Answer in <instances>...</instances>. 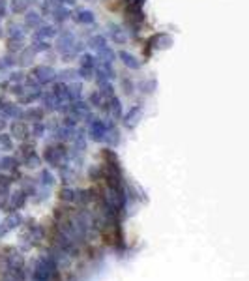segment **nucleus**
Listing matches in <instances>:
<instances>
[{"label": "nucleus", "instance_id": "f257e3e1", "mask_svg": "<svg viewBox=\"0 0 249 281\" xmlns=\"http://www.w3.org/2000/svg\"><path fill=\"white\" fill-rule=\"evenodd\" d=\"M41 161H45L47 165H51V167H62L66 161H68V146H66V142H53V144H49L45 146L43 150V156H41Z\"/></svg>", "mask_w": 249, "mask_h": 281}, {"label": "nucleus", "instance_id": "f03ea898", "mask_svg": "<svg viewBox=\"0 0 249 281\" xmlns=\"http://www.w3.org/2000/svg\"><path fill=\"white\" fill-rule=\"evenodd\" d=\"M27 77L32 83H36L37 86H45V84H51V83H55V81H58V79H56V70L49 64L32 66Z\"/></svg>", "mask_w": 249, "mask_h": 281}, {"label": "nucleus", "instance_id": "7ed1b4c3", "mask_svg": "<svg viewBox=\"0 0 249 281\" xmlns=\"http://www.w3.org/2000/svg\"><path fill=\"white\" fill-rule=\"evenodd\" d=\"M175 45V37L167 32H156L146 39V51L142 49V53H146V56L152 55V51H167Z\"/></svg>", "mask_w": 249, "mask_h": 281}, {"label": "nucleus", "instance_id": "20e7f679", "mask_svg": "<svg viewBox=\"0 0 249 281\" xmlns=\"http://www.w3.org/2000/svg\"><path fill=\"white\" fill-rule=\"evenodd\" d=\"M77 41V36H75V32H71V30H68V28H60L58 30V36L55 37V51L58 53V55H64V53H68L71 47H73V43Z\"/></svg>", "mask_w": 249, "mask_h": 281}, {"label": "nucleus", "instance_id": "39448f33", "mask_svg": "<svg viewBox=\"0 0 249 281\" xmlns=\"http://www.w3.org/2000/svg\"><path fill=\"white\" fill-rule=\"evenodd\" d=\"M107 131H109V124L103 118H94L90 124H88V130H86V135L94 140V142H105V137H107Z\"/></svg>", "mask_w": 249, "mask_h": 281}, {"label": "nucleus", "instance_id": "423d86ee", "mask_svg": "<svg viewBox=\"0 0 249 281\" xmlns=\"http://www.w3.org/2000/svg\"><path fill=\"white\" fill-rule=\"evenodd\" d=\"M102 111L107 114V120L118 122L122 118V114H124V111H122L120 98H118L116 94H114V96H111V98H107V100H105V103H103Z\"/></svg>", "mask_w": 249, "mask_h": 281}, {"label": "nucleus", "instance_id": "0eeeda50", "mask_svg": "<svg viewBox=\"0 0 249 281\" xmlns=\"http://www.w3.org/2000/svg\"><path fill=\"white\" fill-rule=\"evenodd\" d=\"M56 262L53 257H43L36 262V270H34V280L36 281H49L53 276Z\"/></svg>", "mask_w": 249, "mask_h": 281}, {"label": "nucleus", "instance_id": "6e6552de", "mask_svg": "<svg viewBox=\"0 0 249 281\" xmlns=\"http://www.w3.org/2000/svg\"><path fill=\"white\" fill-rule=\"evenodd\" d=\"M142 111H144V107L141 105V103H135V105H131L128 111L122 114V124H124V128L126 130H135L139 126V122L142 118Z\"/></svg>", "mask_w": 249, "mask_h": 281}, {"label": "nucleus", "instance_id": "1a4fd4ad", "mask_svg": "<svg viewBox=\"0 0 249 281\" xmlns=\"http://www.w3.org/2000/svg\"><path fill=\"white\" fill-rule=\"evenodd\" d=\"M71 21L75 25H81V27H90L96 23V15H94L92 9L83 8V6H75L71 11Z\"/></svg>", "mask_w": 249, "mask_h": 281}, {"label": "nucleus", "instance_id": "9d476101", "mask_svg": "<svg viewBox=\"0 0 249 281\" xmlns=\"http://www.w3.org/2000/svg\"><path fill=\"white\" fill-rule=\"evenodd\" d=\"M124 19H126V25L129 28H141V25L146 21V15H144V9L142 8H131V6H126L124 9Z\"/></svg>", "mask_w": 249, "mask_h": 281}, {"label": "nucleus", "instance_id": "9b49d317", "mask_svg": "<svg viewBox=\"0 0 249 281\" xmlns=\"http://www.w3.org/2000/svg\"><path fill=\"white\" fill-rule=\"evenodd\" d=\"M107 39H111L114 45H126L128 43V30H124L120 25H116V23H109L107 25Z\"/></svg>", "mask_w": 249, "mask_h": 281}, {"label": "nucleus", "instance_id": "f8f14e48", "mask_svg": "<svg viewBox=\"0 0 249 281\" xmlns=\"http://www.w3.org/2000/svg\"><path fill=\"white\" fill-rule=\"evenodd\" d=\"M47 112L41 109V105L37 107V105H28L27 109L23 111L21 109V114H19V120H25L28 124H34V122H41L45 118Z\"/></svg>", "mask_w": 249, "mask_h": 281}, {"label": "nucleus", "instance_id": "ddd939ff", "mask_svg": "<svg viewBox=\"0 0 249 281\" xmlns=\"http://www.w3.org/2000/svg\"><path fill=\"white\" fill-rule=\"evenodd\" d=\"M9 135L13 139L27 140L30 137V124L25 120H11L9 122Z\"/></svg>", "mask_w": 249, "mask_h": 281}, {"label": "nucleus", "instance_id": "4468645a", "mask_svg": "<svg viewBox=\"0 0 249 281\" xmlns=\"http://www.w3.org/2000/svg\"><path fill=\"white\" fill-rule=\"evenodd\" d=\"M58 30L60 28L56 27V25H49V23H43V25H39L37 28H34V32H32V37H37V39H53V37L58 36Z\"/></svg>", "mask_w": 249, "mask_h": 281}, {"label": "nucleus", "instance_id": "2eb2a0df", "mask_svg": "<svg viewBox=\"0 0 249 281\" xmlns=\"http://www.w3.org/2000/svg\"><path fill=\"white\" fill-rule=\"evenodd\" d=\"M39 102H41V109H43L45 112H58L60 111V107H62V102H60L58 98H55L51 92L41 94Z\"/></svg>", "mask_w": 249, "mask_h": 281}, {"label": "nucleus", "instance_id": "dca6fc26", "mask_svg": "<svg viewBox=\"0 0 249 281\" xmlns=\"http://www.w3.org/2000/svg\"><path fill=\"white\" fill-rule=\"evenodd\" d=\"M49 17L53 19V25H56V27H62V25H66V23L71 19V9L64 8V6H58V8L51 9Z\"/></svg>", "mask_w": 249, "mask_h": 281}, {"label": "nucleus", "instance_id": "f3484780", "mask_svg": "<svg viewBox=\"0 0 249 281\" xmlns=\"http://www.w3.org/2000/svg\"><path fill=\"white\" fill-rule=\"evenodd\" d=\"M21 114V107L15 102H4V105L0 107V116L4 120H19Z\"/></svg>", "mask_w": 249, "mask_h": 281}, {"label": "nucleus", "instance_id": "a211bd4d", "mask_svg": "<svg viewBox=\"0 0 249 281\" xmlns=\"http://www.w3.org/2000/svg\"><path fill=\"white\" fill-rule=\"evenodd\" d=\"M23 15H25V23H23V27L30 28V30H34V28H37L39 25H43V23H45V21H43V15H41L39 11H36V9H27Z\"/></svg>", "mask_w": 249, "mask_h": 281}, {"label": "nucleus", "instance_id": "6ab92c4d", "mask_svg": "<svg viewBox=\"0 0 249 281\" xmlns=\"http://www.w3.org/2000/svg\"><path fill=\"white\" fill-rule=\"evenodd\" d=\"M34 58H36V53L27 45V47H23V49L17 53V60H15V64L21 66V68H32V66H34Z\"/></svg>", "mask_w": 249, "mask_h": 281}, {"label": "nucleus", "instance_id": "aec40b11", "mask_svg": "<svg viewBox=\"0 0 249 281\" xmlns=\"http://www.w3.org/2000/svg\"><path fill=\"white\" fill-rule=\"evenodd\" d=\"M116 58H118L128 70H131V71H139V70H141V60H137V56L128 53V51H118V53H116Z\"/></svg>", "mask_w": 249, "mask_h": 281}, {"label": "nucleus", "instance_id": "412c9836", "mask_svg": "<svg viewBox=\"0 0 249 281\" xmlns=\"http://www.w3.org/2000/svg\"><path fill=\"white\" fill-rule=\"evenodd\" d=\"M4 34L8 36V39H19V41H25V39H27V28L23 27L21 23H9Z\"/></svg>", "mask_w": 249, "mask_h": 281}, {"label": "nucleus", "instance_id": "4be33fe9", "mask_svg": "<svg viewBox=\"0 0 249 281\" xmlns=\"http://www.w3.org/2000/svg\"><path fill=\"white\" fill-rule=\"evenodd\" d=\"M41 94H43V90H41V86H36V88H32V90H28V92H25L23 96H19L17 98V105H32V103L39 102V98H41Z\"/></svg>", "mask_w": 249, "mask_h": 281}, {"label": "nucleus", "instance_id": "5701e85b", "mask_svg": "<svg viewBox=\"0 0 249 281\" xmlns=\"http://www.w3.org/2000/svg\"><path fill=\"white\" fill-rule=\"evenodd\" d=\"M19 167H21V161L15 156H4V158H0V171H4L8 175H15L19 171Z\"/></svg>", "mask_w": 249, "mask_h": 281}, {"label": "nucleus", "instance_id": "b1692460", "mask_svg": "<svg viewBox=\"0 0 249 281\" xmlns=\"http://www.w3.org/2000/svg\"><path fill=\"white\" fill-rule=\"evenodd\" d=\"M107 36L105 34H100V32H96V34H90L88 36V39H86V47H90L92 51H102V49H105L107 47Z\"/></svg>", "mask_w": 249, "mask_h": 281}, {"label": "nucleus", "instance_id": "393cba45", "mask_svg": "<svg viewBox=\"0 0 249 281\" xmlns=\"http://www.w3.org/2000/svg\"><path fill=\"white\" fill-rule=\"evenodd\" d=\"M27 199H28L27 193H25L23 189H17V191H13V193L8 197V208L19 210V208H23V206L27 205Z\"/></svg>", "mask_w": 249, "mask_h": 281}, {"label": "nucleus", "instance_id": "a878e982", "mask_svg": "<svg viewBox=\"0 0 249 281\" xmlns=\"http://www.w3.org/2000/svg\"><path fill=\"white\" fill-rule=\"evenodd\" d=\"M109 124V131H107V137H105V142L109 144V148H114L120 144V130L116 128V122H107Z\"/></svg>", "mask_w": 249, "mask_h": 281}, {"label": "nucleus", "instance_id": "bb28decb", "mask_svg": "<svg viewBox=\"0 0 249 281\" xmlns=\"http://www.w3.org/2000/svg\"><path fill=\"white\" fill-rule=\"evenodd\" d=\"M30 49L36 53V55H43V53H49L53 49V43L47 41V39H37V37H32L30 39Z\"/></svg>", "mask_w": 249, "mask_h": 281}, {"label": "nucleus", "instance_id": "cd10ccee", "mask_svg": "<svg viewBox=\"0 0 249 281\" xmlns=\"http://www.w3.org/2000/svg\"><path fill=\"white\" fill-rule=\"evenodd\" d=\"M84 41H81V39H77L73 43V47L68 51V53H64V55H60L62 56V62H71L73 58H77V56L81 55V53H84Z\"/></svg>", "mask_w": 249, "mask_h": 281}, {"label": "nucleus", "instance_id": "c85d7f7f", "mask_svg": "<svg viewBox=\"0 0 249 281\" xmlns=\"http://www.w3.org/2000/svg\"><path fill=\"white\" fill-rule=\"evenodd\" d=\"M56 79L62 81V83H73V81H79V77H77V68H64V70L56 71Z\"/></svg>", "mask_w": 249, "mask_h": 281}, {"label": "nucleus", "instance_id": "c756f323", "mask_svg": "<svg viewBox=\"0 0 249 281\" xmlns=\"http://www.w3.org/2000/svg\"><path fill=\"white\" fill-rule=\"evenodd\" d=\"M8 9L11 13H15V15H23L27 9H30V4L27 0H9Z\"/></svg>", "mask_w": 249, "mask_h": 281}, {"label": "nucleus", "instance_id": "7c9ffc66", "mask_svg": "<svg viewBox=\"0 0 249 281\" xmlns=\"http://www.w3.org/2000/svg\"><path fill=\"white\" fill-rule=\"evenodd\" d=\"M157 90V81L156 79H144L139 83V92L144 96H152Z\"/></svg>", "mask_w": 249, "mask_h": 281}, {"label": "nucleus", "instance_id": "2f4dec72", "mask_svg": "<svg viewBox=\"0 0 249 281\" xmlns=\"http://www.w3.org/2000/svg\"><path fill=\"white\" fill-rule=\"evenodd\" d=\"M37 182H39V187H47V189H49V187L55 184V175H53L49 169H41Z\"/></svg>", "mask_w": 249, "mask_h": 281}, {"label": "nucleus", "instance_id": "473e14b6", "mask_svg": "<svg viewBox=\"0 0 249 281\" xmlns=\"http://www.w3.org/2000/svg\"><path fill=\"white\" fill-rule=\"evenodd\" d=\"M86 103L90 105V109H102L103 103H105V98H103V96L98 92V90H94V92L88 94V98H86Z\"/></svg>", "mask_w": 249, "mask_h": 281}, {"label": "nucleus", "instance_id": "72a5a7b5", "mask_svg": "<svg viewBox=\"0 0 249 281\" xmlns=\"http://www.w3.org/2000/svg\"><path fill=\"white\" fill-rule=\"evenodd\" d=\"M58 197H60L64 203H75V201H77V189H73L71 186H68V184H66V186L60 189Z\"/></svg>", "mask_w": 249, "mask_h": 281}, {"label": "nucleus", "instance_id": "f704fd0d", "mask_svg": "<svg viewBox=\"0 0 249 281\" xmlns=\"http://www.w3.org/2000/svg\"><path fill=\"white\" fill-rule=\"evenodd\" d=\"M45 133H47V124L43 120L30 124V135H32V137L41 139V137H45Z\"/></svg>", "mask_w": 249, "mask_h": 281}, {"label": "nucleus", "instance_id": "c9c22d12", "mask_svg": "<svg viewBox=\"0 0 249 281\" xmlns=\"http://www.w3.org/2000/svg\"><path fill=\"white\" fill-rule=\"evenodd\" d=\"M77 58H79V66L81 68H90V70L96 68V55H92V53H81Z\"/></svg>", "mask_w": 249, "mask_h": 281}, {"label": "nucleus", "instance_id": "e433bc0d", "mask_svg": "<svg viewBox=\"0 0 249 281\" xmlns=\"http://www.w3.org/2000/svg\"><path fill=\"white\" fill-rule=\"evenodd\" d=\"M23 165L27 169H39V165H41V156H39L37 152H34V154H30V156H27V158L23 159Z\"/></svg>", "mask_w": 249, "mask_h": 281}, {"label": "nucleus", "instance_id": "4c0bfd02", "mask_svg": "<svg viewBox=\"0 0 249 281\" xmlns=\"http://www.w3.org/2000/svg\"><path fill=\"white\" fill-rule=\"evenodd\" d=\"M15 148V144H13V137L9 135V133H6V131H0V150H6V152H9V150Z\"/></svg>", "mask_w": 249, "mask_h": 281}, {"label": "nucleus", "instance_id": "58836bf2", "mask_svg": "<svg viewBox=\"0 0 249 281\" xmlns=\"http://www.w3.org/2000/svg\"><path fill=\"white\" fill-rule=\"evenodd\" d=\"M27 195H36L37 193V182L34 178H23V187H21Z\"/></svg>", "mask_w": 249, "mask_h": 281}, {"label": "nucleus", "instance_id": "ea45409f", "mask_svg": "<svg viewBox=\"0 0 249 281\" xmlns=\"http://www.w3.org/2000/svg\"><path fill=\"white\" fill-rule=\"evenodd\" d=\"M34 152H36V144H34V142H28V139L21 142V146H19V156H21V159H25L27 156L34 154Z\"/></svg>", "mask_w": 249, "mask_h": 281}, {"label": "nucleus", "instance_id": "a19ab883", "mask_svg": "<svg viewBox=\"0 0 249 281\" xmlns=\"http://www.w3.org/2000/svg\"><path fill=\"white\" fill-rule=\"evenodd\" d=\"M15 58L13 55H4L0 56V71H9V70H13L15 68Z\"/></svg>", "mask_w": 249, "mask_h": 281}, {"label": "nucleus", "instance_id": "79ce46f5", "mask_svg": "<svg viewBox=\"0 0 249 281\" xmlns=\"http://www.w3.org/2000/svg\"><path fill=\"white\" fill-rule=\"evenodd\" d=\"M2 223L6 225V229L9 231V229H15V227H19V225L23 223V217H21L19 214H15V212H11V214H9Z\"/></svg>", "mask_w": 249, "mask_h": 281}, {"label": "nucleus", "instance_id": "37998d69", "mask_svg": "<svg viewBox=\"0 0 249 281\" xmlns=\"http://www.w3.org/2000/svg\"><path fill=\"white\" fill-rule=\"evenodd\" d=\"M23 47H27V43H25V41H19V39H8V41H6L8 55H17Z\"/></svg>", "mask_w": 249, "mask_h": 281}, {"label": "nucleus", "instance_id": "c03bdc74", "mask_svg": "<svg viewBox=\"0 0 249 281\" xmlns=\"http://www.w3.org/2000/svg\"><path fill=\"white\" fill-rule=\"evenodd\" d=\"M103 171H105L103 165H98V163H96V165H90V167H88V178H90L92 182H98V180L103 178Z\"/></svg>", "mask_w": 249, "mask_h": 281}, {"label": "nucleus", "instance_id": "a18cd8bd", "mask_svg": "<svg viewBox=\"0 0 249 281\" xmlns=\"http://www.w3.org/2000/svg\"><path fill=\"white\" fill-rule=\"evenodd\" d=\"M77 77H79V81H84V83H88V81H94V70L90 68H77Z\"/></svg>", "mask_w": 249, "mask_h": 281}, {"label": "nucleus", "instance_id": "49530a36", "mask_svg": "<svg viewBox=\"0 0 249 281\" xmlns=\"http://www.w3.org/2000/svg\"><path fill=\"white\" fill-rule=\"evenodd\" d=\"M8 81L9 83H23L25 79H27V73L25 71H21V70H9L8 71Z\"/></svg>", "mask_w": 249, "mask_h": 281}, {"label": "nucleus", "instance_id": "de8ad7c7", "mask_svg": "<svg viewBox=\"0 0 249 281\" xmlns=\"http://www.w3.org/2000/svg\"><path fill=\"white\" fill-rule=\"evenodd\" d=\"M120 86H122V90H124L126 96H131V94H135V90H137V88H135V83H133L129 77H124V79H122Z\"/></svg>", "mask_w": 249, "mask_h": 281}, {"label": "nucleus", "instance_id": "09e8293b", "mask_svg": "<svg viewBox=\"0 0 249 281\" xmlns=\"http://www.w3.org/2000/svg\"><path fill=\"white\" fill-rule=\"evenodd\" d=\"M98 92L102 94L103 98L107 100V98H111V96H114V86H112V83L109 81V83H103L98 86Z\"/></svg>", "mask_w": 249, "mask_h": 281}, {"label": "nucleus", "instance_id": "8fccbe9b", "mask_svg": "<svg viewBox=\"0 0 249 281\" xmlns=\"http://www.w3.org/2000/svg\"><path fill=\"white\" fill-rule=\"evenodd\" d=\"M53 8H58V6H64V8H75L77 6V0H47Z\"/></svg>", "mask_w": 249, "mask_h": 281}, {"label": "nucleus", "instance_id": "3c124183", "mask_svg": "<svg viewBox=\"0 0 249 281\" xmlns=\"http://www.w3.org/2000/svg\"><path fill=\"white\" fill-rule=\"evenodd\" d=\"M62 126H66V128H77L81 122H79V118L77 116H73V114H64V118H62V122H60Z\"/></svg>", "mask_w": 249, "mask_h": 281}, {"label": "nucleus", "instance_id": "603ef678", "mask_svg": "<svg viewBox=\"0 0 249 281\" xmlns=\"http://www.w3.org/2000/svg\"><path fill=\"white\" fill-rule=\"evenodd\" d=\"M146 0H126V6H131V8H144Z\"/></svg>", "mask_w": 249, "mask_h": 281}, {"label": "nucleus", "instance_id": "864d4df0", "mask_svg": "<svg viewBox=\"0 0 249 281\" xmlns=\"http://www.w3.org/2000/svg\"><path fill=\"white\" fill-rule=\"evenodd\" d=\"M8 15V0H0V19Z\"/></svg>", "mask_w": 249, "mask_h": 281}, {"label": "nucleus", "instance_id": "5fc2aeb1", "mask_svg": "<svg viewBox=\"0 0 249 281\" xmlns=\"http://www.w3.org/2000/svg\"><path fill=\"white\" fill-rule=\"evenodd\" d=\"M9 81L8 79H6V81H2V83H0V90H2V92H8V88H9Z\"/></svg>", "mask_w": 249, "mask_h": 281}, {"label": "nucleus", "instance_id": "6e6d98bb", "mask_svg": "<svg viewBox=\"0 0 249 281\" xmlns=\"http://www.w3.org/2000/svg\"><path fill=\"white\" fill-rule=\"evenodd\" d=\"M8 233V229H6V225L4 223H0V238H2V236H4V234Z\"/></svg>", "mask_w": 249, "mask_h": 281}, {"label": "nucleus", "instance_id": "4d7b16f0", "mask_svg": "<svg viewBox=\"0 0 249 281\" xmlns=\"http://www.w3.org/2000/svg\"><path fill=\"white\" fill-rule=\"evenodd\" d=\"M8 126V120H4L2 116H0V131H4V128Z\"/></svg>", "mask_w": 249, "mask_h": 281}, {"label": "nucleus", "instance_id": "13d9d810", "mask_svg": "<svg viewBox=\"0 0 249 281\" xmlns=\"http://www.w3.org/2000/svg\"><path fill=\"white\" fill-rule=\"evenodd\" d=\"M4 102H6V98H4V96H2V94H0V107H2V105H4Z\"/></svg>", "mask_w": 249, "mask_h": 281}, {"label": "nucleus", "instance_id": "bf43d9fd", "mask_svg": "<svg viewBox=\"0 0 249 281\" xmlns=\"http://www.w3.org/2000/svg\"><path fill=\"white\" fill-rule=\"evenodd\" d=\"M4 36H6V34H4V30H2V27H0V39H2Z\"/></svg>", "mask_w": 249, "mask_h": 281}, {"label": "nucleus", "instance_id": "052dcab7", "mask_svg": "<svg viewBox=\"0 0 249 281\" xmlns=\"http://www.w3.org/2000/svg\"><path fill=\"white\" fill-rule=\"evenodd\" d=\"M28 4H34V2H39V0H27Z\"/></svg>", "mask_w": 249, "mask_h": 281}]
</instances>
